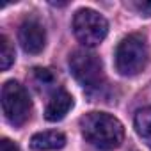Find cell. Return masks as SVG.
Here are the masks:
<instances>
[{
    "mask_svg": "<svg viewBox=\"0 0 151 151\" xmlns=\"http://www.w3.org/2000/svg\"><path fill=\"white\" fill-rule=\"evenodd\" d=\"M80 132L87 142L100 149H114L124 139L123 123L107 112H89L80 117Z\"/></svg>",
    "mask_w": 151,
    "mask_h": 151,
    "instance_id": "1",
    "label": "cell"
},
{
    "mask_svg": "<svg viewBox=\"0 0 151 151\" xmlns=\"http://www.w3.org/2000/svg\"><path fill=\"white\" fill-rule=\"evenodd\" d=\"M149 60V50L146 39L140 34H130L123 37L116 48V69L123 77H135L142 73Z\"/></svg>",
    "mask_w": 151,
    "mask_h": 151,
    "instance_id": "2",
    "label": "cell"
},
{
    "mask_svg": "<svg viewBox=\"0 0 151 151\" xmlns=\"http://www.w3.org/2000/svg\"><path fill=\"white\" fill-rule=\"evenodd\" d=\"M69 69L78 84H82L86 89H98L105 82L103 64L100 57L86 48L75 50L69 55Z\"/></svg>",
    "mask_w": 151,
    "mask_h": 151,
    "instance_id": "3",
    "label": "cell"
},
{
    "mask_svg": "<svg viewBox=\"0 0 151 151\" xmlns=\"http://www.w3.org/2000/svg\"><path fill=\"white\" fill-rule=\"evenodd\" d=\"M73 34L84 46L93 48L103 43L109 34V23L94 9H78L73 16Z\"/></svg>",
    "mask_w": 151,
    "mask_h": 151,
    "instance_id": "4",
    "label": "cell"
},
{
    "mask_svg": "<svg viewBox=\"0 0 151 151\" xmlns=\"http://www.w3.org/2000/svg\"><path fill=\"white\" fill-rule=\"evenodd\" d=\"M2 110L6 119L13 124V126H22L27 123L29 116H30V98L27 89L14 82L9 80L2 86Z\"/></svg>",
    "mask_w": 151,
    "mask_h": 151,
    "instance_id": "5",
    "label": "cell"
},
{
    "mask_svg": "<svg viewBox=\"0 0 151 151\" xmlns=\"http://www.w3.org/2000/svg\"><path fill=\"white\" fill-rule=\"evenodd\" d=\"M18 39H20V45L22 48L27 52V53H41L45 45H46V34H45V29L43 25L37 22V20H25L22 25H20V30H18Z\"/></svg>",
    "mask_w": 151,
    "mask_h": 151,
    "instance_id": "6",
    "label": "cell"
},
{
    "mask_svg": "<svg viewBox=\"0 0 151 151\" xmlns=\"http://www.w3.org/2000/svg\"><path fill=\"white\" fill-rule=\"evenodd\" d=\"M71 109H73V96L66 89H57L46 103L45 117L50 123H57V121L64 119Z\"/></svg>",
    "mask_w": 151,
    "mask_h": 151,
    "instance_id": "7",
    "label": "cell"
},
{
    "mask_svg": "<svg viewBox=\"0 0 151 151\" xmlns=\"http://www.w3.org/2000/svg\"><path fill=\"white\" fill-rule=\"evenodd\" d=\"M64 146H66V137L62 132H57V130L34 133L30 139V147L34 151H55Z\"/></svg>",
    "mask_w": 151,
    "mask_h": 151,
    "instance_id": "8",
    "label": "cell"
},
{
    "mask_svg": "<svg viewBox=\"0 0 151 151\" xmlns=\"http://www.w3.org/2000/svg\"><path fill=\"white\" fill-rule=\"evenodd\" d=\"M133 124H135L139 137L151 149V107H144V109L137 110V114L133 117Z\"/></svg>",
    "mask_w": 151,
    "mask_h": 151,
    "instance_id": "9",
    "label": "cell"
},
{
    "mask_svg": "<svg viewBox=\"0 0 151 151\" xmlns=\"http://www.w3.org/2000/svg\"><path fill=\"white\" fill-rule=\"evenodd\" d=\"M13 62H14V48L7 39V36H0V68H2V71L9 69Z\"/></svg>",
    "mask_w": 151,
    "mask_h": 151,
    "instance_id": "10",
    "label": "cell"
},
{
    "mask_svg": "<svg viewBox=\"0 0 151 151\" xmlns=\"http://www.w3.org/2000/svg\"><path fill=\"white\" fill-rule=\"evenodd\" d=\"M130 7L137 13H142L144 16H151V0H135L130 2Z\"/></svg>",
    "mask_w": 151,
    "mask_h": 151,
    "instance_id": "11",
    "label": "cell"
},
{
    "mask_svg": "<svg viewBox=\"0 0 151 151\" xmlns=\"http://www.w3.org/2000/svg\"><path fill=\"white\" fill-rule=\"evenodd\" d=\"M0 151H20V147L11 142L9 139H2V142H0Z\"/></svg>",
    "mask_w": 151,
    "mask_h": 151,
    "instance_id": "12",
    "label": "cell"
}]
</instances>
